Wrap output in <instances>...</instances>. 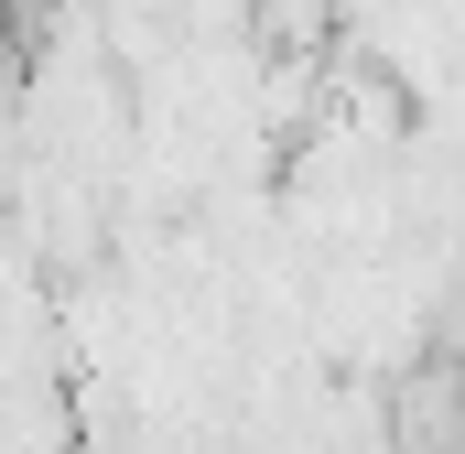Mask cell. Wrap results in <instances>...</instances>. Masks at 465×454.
Masks as SVG:
<instances>
[{"mask_svg":"<svg viewBox=\"0 0 465 454\" xmlns=\"http://www.w3.org/2000/svg\"><path fill=\"white\" fill-rule=\"evenodd\" d=\"M390 454H465V346H433L390 379Z\"/></svg>","mask_w":465,"mask_h":454,"instance_id":"1","label":"cell"}]
</instances>
